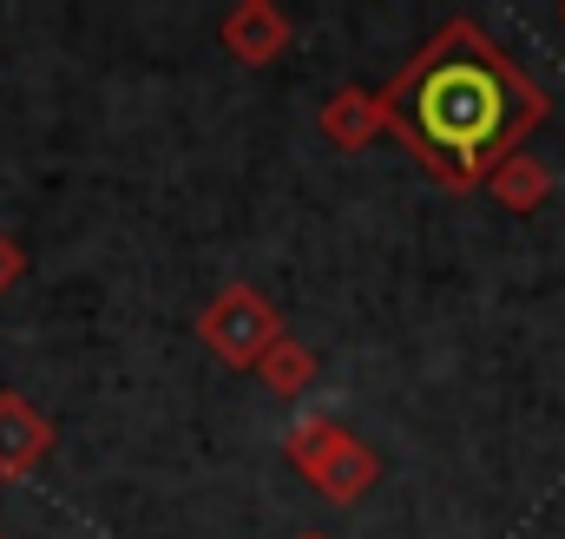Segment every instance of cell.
Segmentation results:
<instances>
[{"mask_svg": "<svg viewBox=\"0 0 565 539\" xmlns=\"http://www.w3.org/2000/svg\"><path fill=\"white\" fill-rule=\"evenodd\" d=\"M382 113L388 133L408 151H422V165L440 184L480 191L487 171L507 151H520V138L546 119V93L473 20H447L395 73Z\"/></svg>", "mask_w": 565, "mask_h": 539, "instance_id": "obj_1", "label": "cell"}, {"mask_svg": "<svg viewBox=\"0 0 565 539\" xmlns=\"http://www.w3.org/2000/svg\"><path fill=\"white\" fill-rule=\"evenodd\" d=\"M282 454H289V467L322 494V500H335V507H355L375 480H382V461H375V447L362 441V434H349L342 421H322V414H309V421H289V434H282Z\"/></svg>", "mask_w": 565, "mask_h": 539, "instance_id": "obj_2", "label": "cell"}, {"mask_svg": "<svg viewBox=\"0 0 565 539\" xmlns=\"http://www.w3.org/2000/svg\"><path fill=\"white\" fill-rule=\"evenodd\" d=\"M198 336H204V349H211L217 362H231V369H257V362L270 356V342L282 336V316L270 309L264 289L231 283V289H217L211 309L198 316Z\"/></svg>", "mask_w": 565, "mask_h": 539, "instance_id": "obj_3", "label": "cell"}, {"mask_svg": "<svg viewBox=\"0 0 565 539\" xmlns=\"http://www.w3.org/2000/svg\"><path fill=\"white\" fill-rule=\"evenodd\" d=\"M224 46L244 60V66H270L289 53V13L270 7V0H244L224 13Z\"/></svg>", "mask_w": 565, "mask_h": 539, "instance_id": "obj_4", "label": "cell"}, {"mask_svg": "<svg viewBox=\"0 0 565 539\" xmlns=\"http://www.w3.org/2000/svg\"><path fill=\"white\" fill-rule=\"evenodd\" d=\"M500 211H546V198H553V171H546V158H533L526 145L520 151H507L493 171H487V184H480Z\"/></svg>", "mask_w": 565, "mask_h": 539, "instance_id": "obj_5", "label": "cell"}, {"mask_svg": "<svg viewBox=\"0 0 565 539\" xmlns=\"http://www.w3.org/2000/svg\"><path fill=\"white\" fill-rule=\"evenodd\" d=\"M53 447V427L40 421V408H26L20 395H0V474H26L40 454Z\"/></svg>", "mask_w": 565, "mask_h": 539, "instance_id": "obj_6", "label": "cell"}, {"mask_svg": "<svg viewBox=\"0 0 565 539\" xmlns=\"http://www.w3.org/2000/svg\"><path fill=\"white\" fill-rule=\"evenodd\" d=\"M322 133L335 138L342 151H362L369 138L388 133V113H382V93H362V86H342L329 106H322Z\"/></svg>", "mask_w": 565, "mask_h": 539, "instance_id": "obj_7", "label": "cell"}, {"mask_svg": "<svg viewBox=\"0 0 565 539\" xmlns=\"http://www.w3.org/2000/svg\"><path fill=\"white\" fill-rule=\"evenodd\" d=\"M257 376H264V382H270L277 395H302V389L316 382V356H309V349H302V342H296V336L282 329L277 342H270V356L257 362Z\"/></svg>", "mask_w": 565, "mask_h": 539, "instance_id": "obj_8", "label": "cell"}, {"mask_svg": "<svg viewBox=\"0 0 565 539\" xmlns=\"http://www.w3.org/2000/svg\"><path fill=\"white\" fill-rule=\"evenodd\" d=\"M20 270H26V257H20V244H13V237H0V289H7V283H13Z\"/></svg>", "mask_w": 565, "mask_h": 539, "instance_id": "obj_9", "label": "cell"}, {"mask_svg": "<svg viewBox=\"0 0 565 539\" xmlns=\"http://www.w3.org/2000/svg\"><path fill=\"white\" fill-rule=\"evenodd\" d=\"M302 539H329V533H302Z\"/></svg>", "mask_w": 565, "mask_h": 539, "instance_id": "obj_10", "label": "cell"}, {"mask_svg": "<svg viewBox=\"0 0 565 539\" xmlns=\"http://www.w3.org/2000/svg\"><path fill=\"white\" fill-rule=\"evenodd\" d=\"M559 20H565V7H559Z\"/></svg>", "mask_w": 565, "mask_h": 539, "instance_id": "obj_11", "label": "cell"}, {"mask_svg": "<svg viewBox=\"0 0 565 539\" xmlns=\"http://www.w3.org/2000/svg\"><path fill=\"white\" fill-rule=\"evenodd\" d=\"M0 539H7V533H0Z\"/></svg>", "mask_w": 565, "mask_h": 539, "instance_id": "obj_12", "label": "cell"}]
</instances>
